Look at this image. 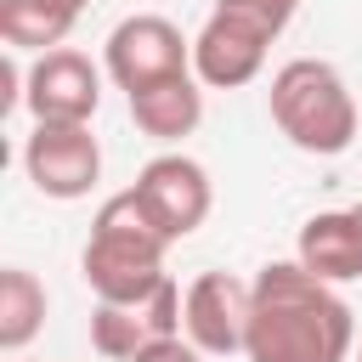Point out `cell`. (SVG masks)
<instances>
[{"label": "cell", "instance_id": "cell-12", "mask_svg": "<svg viewBox=\"0 0 362 362\" xmlns=\"http://www.w3.org/2000/svg\"><path fill=\"white\" fill-rule=\"evenodd\" d=\"M79 0H0V40H6V51H28V57H40V51H57L68 34H74V23H79Z\"/></svg>", "mask_w": 362, "mask_h": 362}, {"label": "cell", "instance_id": "cell-4", "mask_svg": "<svg viewBox=\"0 0 362 362\" xmlns=\"http://www.w3.org/2000/svg\"><path fill=\"white\" fill-rule=\"evenodd\" d=\"M102 68L107 79L130 96V90H147L158 79H175V74H192V40L158 17V11H136L124 23H113V34L102 40Z\"/></svg>", "mask_w": 362, "mask_h": 362}, {"label": "cell", "instance_id": "cell-19", "mask_svg": "<svg viewBox=\"0 0 362 362\" xmlns=\"http://www.w3.org/2000/svg\"><path fill=\"white\" fill-rule=\"evenodd\" d=\"M356 362H362V345H356Z\"/></svg>", "mask_w": 362, "mask_h": 362}, {"label": "cell", "instance_id": "cell-13", "mask_svg": "<svg viewBox=\"0 0 362 362\" xmlns=\"http://www.w3.org/2000/svg\"><path fill=\"white\" fill-rule=\"evenodd\" d=\"M45 283L28 266H6L0 272V351H23L40 328H45Z\"/></svg>", "mask_w": 362, "mask_h": 362}, {"label": "cell", "instance_id": "cell-6", "mask_svg": "<svg viewBox=\"0 0 362 362\" xmlns=\"http://www.w3.org/2000/svg\"><path fill=\"white\" fill-rule=\"evenodd\" d=\"M102 74L85 51L74 45H57V51H40L28 68H23V107L34 119H57V124H90L96 107H102Z\"/></svg>", "mask_w": 362, "mask_h": 362}, {"label": "cell", "instance_id": "cell-1", "mask_svg": "<svg viewBox=\"0 0 362 362\" xmlns=\"http://www.w3.org/2000/svg\"><path fill=\"white\" fill-rule=\"evenodd\" d=\"M356 311L339 283H322L300 260H266L249 283V362H351Z\"/></svg>", "mask_w": 362, "mask_h": 362}, {"label": "cell", "instance_id": "cell-14", "mask_svg": "<svg viewBox=\"0 0 362 362\" xmlns=\"http://www.w3.org/2000/svg\"><path fill=\"white\" fill-rule=\"evenodd\" d=\"M147 339H153V328H147L141 305H113V300H96V311H90V351H96L102 362H130Z\"/></svg>", "mask_w": 362, "mask_h": 362}, {"label": "cell", "instance_id": "cell-18", "mask_svg": "<svg viewBox=\"0 0 362 362\" xmlns=\"http://www.w3.org/2000/svg\"><path fill=\"white\" fill-rule=\"evenodd\" d=\"M351 215H356V232H362V198H356V204H351Z\"/></svg>", "mask_w": 362, "mask_h": 362}, {"label": "cell", "instance_id": "cell-3", "mask_svg": "<svg viewBox=\"0 0 362 362\" xmlns=\"http://www.w3.org/2000/svg\"><path fill=\"white\" fill-rule=\"evenodd\" d=\"M266 107H272V124L288 136V147L311 158H339L356 141V96L345 74L322 57H288L272 74Z\"/></svg>", "mask_w": 362, "mask_h": 362}, {"label": "cell", "instance_id": "cell-16", "mask_svg": "<svg viewBox=\"0 0 362 362\" xmlns=\"http://www.w3.org/2000/svg\"><path fill=\"white\" fill-rule=\"evenodd\" d=\"M221 11H238V17H249L255 28H266L272 40L294 23V11H300V0H215Z\"/></svg>", "mask_w": 362, "mask_h": 362}, {"label": "cell", "instance_id": "cell-2", "mask_svg": "<svg viewBox=\"0 0 362 362\" xmlns=\"http://www.w3.org/2000/svg\"><path fill=\"white\" fill-rule=\"evenodd\" d=\"M164 255H170V238L158 232V221L147 215L141 192L124 187L113 198H102L96 221H90V238L79 249V277L96 300H113V305H141L170 272H164Z\"/></svg>", "mask_w": 362, "mask_h": 362}, {"label": "cell", "instance_id": "cell-7", "mask_svg": "<svg viewBox=\"0 0 362 362\" xmlns=\"http://www.w3.org/2000/svg\"><path fill=\"white\" fill-rule=\"evenodd\" d=\"M136 192H141L147 215L158 221V232H164L170 243L192 238V232L209 221V209H215L209 170H204L198 158H187V153H158V158H147L141 175H136Z\"/></svg>", "mask_w": 362, "mask_h": 362}, {"label": "cell", "instance_id": "cell-5", "mask_svg": "<svg viewBox=\"0 0 362 362\" xmlns=\"http://www.w3.org/2000/svg\"><path fill=\"white\" fill-rule=\"evenodd\" d=\"M23 175L34 181L40 198L74 204L102 181V141L90 136V124L34 119V130L23 136Z\"/></svg>", "mask_w": 362, "mask_h": 362}, {"label": "cell", "instance_id": "cell-20", "mask_svg": "<svg viewBox=\"0 0 362 362\" xmlns=\"http://www.w3.org/2000/svg\"><path fill=\"white\" fill-rule=\"evenodd\" d=\"M79 6H90V0H79Z\"/></svg>", "mask_w": 362, "mask_h": 362}, {"label": "cell", "instance_id": "cell-11", "mask_svg": "<svg viewBox=\"0 0 362 362\" xmlns=\"http://www.w3.org/2000/svg\"><path fill=\"white\" fill-rule=\"evenodd\" d=\"M124 102H130L136 130L153 136V141H164V147L181 141V136H192V130L204 124V79H198V74L158 79V85H147V90H130Z\"/></svg>", "mask_w": 362, "mask_h": 362}, {"label": "cell", "instance_id": "cell-17", "mask_svg": "<svg viewBox=\"0 0 362 362\" xmlns=\"http://www.w3.org/2000/svg\"><path fill=\"white\" fill-rule=\"evenodd\" d=\"M130 362H204V351H198L187 334H153Z\"/></svg>", "mask_w": 362, "mask_h": 362}, {"label": "cell", "instance_id": "cell-10", "mask_svg": "<svg viewBox=\"0 0 362 362\" xmlns=\"http://www.w3.org/2000/svg\"><path fill=\"white\" fill-rule=\"evenodd\" d=\"M294 260L305 272H317L322 283H356L362 277V232L351 209H317L300 238H294Z\"/></svg>", "mask_w": 362, "mask_h": 362}, {"label": "cell", "instance_id": "cell-15", "mask_svg": "<svg viewBox=\"0 0 362 362\" xmlns=\"http://www.w3.org/2000/svg\"><path fill=\"white\" fill-rule=\"evenodd\" d=\"M141 317H147V328L153 334H181V317H187V294L164 277L147 300H141Z\"/></svg>", "mask_w": 362, "mask_h": 362}, {"label": "cell", "instance_id": "cell-8", "mask_svg": "<svg viewBox=\"0 0 362 362\" xmlns=\"http://www.w3.org/2000/svg\"><path fill=\"white\" fill-rule=\"evenodd\" d=\"M266 51H272L266 28H255L249 17L215 6L204 17V28L192 34V74L204 79V90H238V85L260 79Z\"/></svg>", "mask_w": 362, "mask_h": 362}, {"label": "cell", "instance_id": "cell-9", "mask_svg": "<svg viewBox=\"0 0 362 362\" xmlns=\"http://www.w3.org/2000/svg\"><path fill=\"white\" fill-rule=\"evenodd\" d=\"M181 334L204 351V356H232L243 351L249 334V283L232 272H198L187 283V317Z\"/></svg>", "mask_w": 362, "mask_h": 362}]
</instances>
